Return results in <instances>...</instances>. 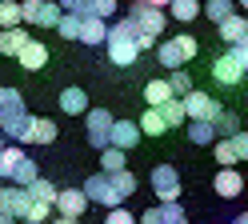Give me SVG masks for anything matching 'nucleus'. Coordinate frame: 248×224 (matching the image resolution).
<instances>
[{"mask_svg":"<svg viewBox=\"0 0 248 224\" xmlns=\"http://www.w3.org/2000/svg\"><path fill=\"white\" fill-rule=\"evenodd\" d=\"M136 36H140V28H136L128 16H124V20H116V24H108V40H104V48H108V60H112L116 68H136V60H140Z\"/></svg>","mask_w":248,"mask_h":224,"instance_id":"1","label":"nucleus"},{"mask_svg":"<svg viewBox=\"0 0 248 224\" xmlns=\"http://www.w3.org/2000/svg\"><path fill=\"white\" fill-rule=\"evenodd\" d=\"M196 52H200V44H196L192 32H176L172 40H160V44H156V60L164 64L168 72H172V68H184V64H192Z\"/></svg>","mask_w":248,"mask_h":224,"instance_id":"2","label":"nucleus"},{"mask_svg":"<svg viewBox=\"0 0 248 224\" xmlns=\"http://www.w3.org/2000/svg\"><path fill=\"white\" fill-rule=\"evenodd\" d=\"M80 192L88 196V204H100V208H120V204H124V196L112 188V180H108L104 172H92L88 180L80 184Z\"/></svg>","mask_w":248,"mask_h":224,"instance_id":"3","label":"nucleus"},{"mask_svg":"<svg viewBox=\"0 0 248 224\" xmlns=\"http://www.w3.org/2000/svg\"><path fill=\"white\" fill-rule=\"evenodd\" d=\"M0 136H4V140H16V144H24V136H28V112H24V96H20V100H12L4 112H0Z\"/></svg>","mask_w":248,"mask_h":224,"instance_id":"4","label":"nucleus"},{"mask_svg":"<svg viewBox=\"0 0 248 224\" xmlns=\"http://www.w3.org/2000/svg\"><path fill=\"white\" fill-rule=\"evenodd\" d=\"M112 112H108V108H88L84 112V124H88V144H92V148H108V132H112Z\"/></svg>","mask_w":248,"mask_h":224,"instance_id":"5","label":"nucleus"},{"mask_svg":"<svg viewBox=\"0 0 248 224\" xmlns=\"http://www.w3.org/2000/svg\"><path fill=\"white\" fill-rule=\"evenodd\" d=\"M152 192L160 196V204L180 200V172L172 164H156V168H152Z\"/></svg>","mask_w":248,"mask_h":224,"instance_id":"6","label":"nucleus"},{"mask_svg":"<svg viewBox=\"0 0 248 224\" xmlns=\"http://www.w3.org/2000/svg\"><path fill=\"white\" fill-rule=\"evenodd\" d=\"M128 20L140 28L144 36H160L164 32V8H152V4H144V0H136L132 12H128Z\"/></svg>","mask_w":248,"mask_h":224,"instance_id":"7","label":"nucleus"},{"mask_svg":"<svg viewBox=\"0 0 248 224\" xmlns=\"http://www.w3.org/2000/svg\"><path fill=\"white\" fill-rule=\"evenodd\" d=\"M180 104H184V116L188 120H216V112H220V104H216L208 92H200V88H192L188 96H180Z\"/></svg>","mask_w":248,"mask_h":224,"instance_id":"8","label":"nucleus"},{"mask_svg":"<svg viewBox=\"0 0 248 224\" xmlns=\"http://www.w3.org/2000/svg\"><path fill=\"white\" fill-rule=\"evenodd\" d=\"M28 204H32L28 188H16V184H0V212H8L12 220H24V216H28Z\"/></svg>","mask_w":248,"mask_h":224,"instance_id":"9","label":"nucleus"},{"mask_svg":"<svg viewBox=\"0 0 248 224\" xmlns=\"http://www.w3.org/2000/svg\"><path fill=\"white\" fill-rule=\"evenodd\" d=\"M84 208H88V196H84L80 188H56L52 212H60V216H72V220H80V216H84Z\"/></svg>","mask_w":248,"mask_h":224,"instance_id":"10","label":"nucleus"},{"mask_svg":"<svg viewBox=\"0 0 248 224\" xmlns=\"http://www.w3.org/2000/svg\"><path fill=\"white\" fill-rule=\"evenodd\" d=\"M108 144H112V148H120V152H132L136 144H140V128H136V120H112Z\"/></svg>","mask_w":248,"mask_h":224,"instance_id":"11","label":"nucleus"},{"mask_svg":"<svg viewBox=\"0 0 248 224\" xmlns=\"http://www.w3.org/2000/svg\"><path fill=\"white\" fill-rule=\"evenodd\" d=\"M212 192H216V196H224V200L240 196V192H244V176L236 168H220V172L212 176Z\"/></svg>","mask_w":248,"mask_h":224,"instance_id":"12","label":"nucleus"},{"mask_svg":"<svg viewBox=\"0 0 248 224\" xmlns=\"http://www.w3.org/2000/svg\"><path fill=\"white\" fill-rule=\"evenodd\" d=\"M56 136H60L56 120H48V116H28V136H24V144H52Z\"/></svg>","mask_w":248,"mask_h":224,"instance_id":"13","label":"nucleus"},{"mask_svg":"<svg viewBox=\"0 0 248 224\" xmlns=\"http://www.w3.org/2000/svg\"><path fill=\"white\" fill-rule=\"evenodd\" d=\"M16 60H20V68H28V72H40L44 64H48V44H40V40H28L20 52H16Z\"/></svg>","mask_w":248,"mask_h":224,"instance_id":"14","label":"nucleus"},{"mask_svg":"<svg viewBox=\"0 0 248 224\" xmlns=\"http://www.w3.org/2000/svg\"><path fill=\"white\" fill-rule=\"evenodd\" d=\"M212 76L220 80V84L232 88V84H240V80H244V68H240V64L232 60V52H228V56H216V60H212Z\"/></svg>","mask_w":248,"mask_h":224,"instance_id":"15","label":"nucleus"},{"mask_svg":"<svg viewBox=\"0 0 248 224\" xmlns=\"http://www.w3.org/2000/svg\"><path fill=\"white\" fill-rule=\"evenodd\" d=\"M80 44H104L108 40V20H96V16H80V36H76Z\"/></svg>","mask_w":248,"mask_h":224,"instance_id":"16","label":"nucleus"},{"mask_svg":"<svg viewBox=\"0 0 248 224\" xmlns=\"http://www.w3.org/2000/svg\"><path fill=\"white\" fill-rule=\"evenodd\" d=\"M92 104H88V92L84 88H64V92H60V112H68V116H84V112H88Z\"/></svg>","mask_w":248,"mask_h":224,"instance_id":"17","label":"nucleus"},{"mask_svg":"<svg viewBox=\"0 0 248 224\" xmlns=\"http://www.w3.org/2000/svg\"><path fill=\"white\" fill-rule=\"evenodd\" d=\"M216 32H220V40L232 48L240 36H248V16H236V12H232L228 20H220V24H216Z\"/></svg>","mask_w":248,"mask_h":224,"instance_id":"18","label":"nucleus"},{"mask_svg":"<svg viewBox=\"0 0 248 224\" xmlns=\"http://www.w3.org/2000/svg\"><path fill=\"white\" fill-rule=\"evenodd\" d=\"M28 40H32V36L24 32V24L20 28H0V56H16Z\"/></svg>","mask_w":248,"mask_h":224,"instance_id":"19","label":"nucleus"},{"mask_svg":"<svg viewBox=\"0 0 248 224\" xmlns=\"http://www.w3.org/2000/svg\"><path fill=\"white\" fill-rule=\"evenodd\" d=\"M160 112V120H164V128H180L184 120H188V116H184V104H180V96H168V100L156 108Z\"/></svg>","mask_w":248,"mask_h":224,"instance_id":"20","label":"nucleus"},{"mask_svg":"<svg viewBox=\"0 0 248 224\" xmlns=\"http://www.w3.org/2000/svg\"><path fill=\"white\" fill-rule=\"evenodd\" d=\"M212 128H216V136H232V132H240V112L236 108H220L216 112V120H212Z\"/></svg>","mask_w":248,"mask_h":224,"instance_id":"21","label":"nucleus"},{"mask_svg":"<svg viewBox=\"0 0 248 224\" xmlns=\"http://www.w3.org/2000/svg\"><path fill=\"white\" fill-rule=\"evenodd\" d=\"M168 16H172L176 24H192L200 16V0H172V4H168Z\"/></svg>","mask_w":248,"mask_h":224,"instance_id":"22","label":"nucleus"},{"mask_svg":"<svg viewBox=\"0 0 248 224\" xmlns=\"http://www.w3.org/2000/svg\"><path fill=\"white\" fill-rule=\"evenodd\" d=\"M200 12H204L212 24H220V20H228V16L236 12V0H204V4H200Z\"/></svg>","mask_w":248,"mask_h":224,"instance_id":"23","label":"nucleus"},{"mask_svg":"<svg viewBox=\"0 0 248 224\" xmlns=\"http://www.w3.org/2000/svg\"><path fill=\"white\" fill-rule=\"evenodd\" d=\"M188 140H192L196 148H200V144H216L220 136H216L212 120H188Z\"/></svg>","mask_w":248,"mask_h":224,"instance_id":"24","label":"nucleus"},{"mask_svg":"<svg viewBox=\"0 0 248 224\" xmlns=\"http://www.w3.org/2000/svg\"><path fill=\"white\" fill-rule=\"evenodd\" d=\"M124 160H128V152H120V148H112V144H108V148H100V172L112 176V172H120V168H128Z\"/></svg>","mask_w":248,"mask_h":224,"instance_id":"25","label":"nucleus"},{"mask_svg":"<svg viewBox=\"0 0 248 224\" xmlns=\"http://www.w3.org/2000/svg\"><path fill=\"white\" fill-rule=\"evenodd\" d=\"M168 96H172V88H168V80H160V76L144 84V100H148V108H160Z\"/></svg>","mask_w":248,"mask_h":224,"instance_id":"26","label":"nucleus"},{"mask_svg":"<svg viewBox=\"0 0 248 224\" xmlns=\"http://www.w3.org/2000/svg\"><path fill=\"white\" fill-rule=\"evenodd\" d=\"M136 128H140V136H164V132H168L156 108H144V116L136 120Z\"/></svg>","mask_w":248,"mask_h":224,"instance_id":"27","label":"nucleus"},{"mask_svg":"<svg viewBox=\"0 0 248 224\" xmlns=\"http://www.w3.org/2000/svg\"><path fill=\"white\" fill-rule=\"evenodd\" d=\"M76 16H96V20H108V16H116V0H84Z\"/></svg>","mask_w":248,"mask_h":224,"instance_id":"28","label":"nucleus"},{"mask_svg":"<svg viewBox=\"0 0 248 224\" xmlns=\"http://www.w3.org/2000/svg\"><path fill=\"white\" fill-rule=\"evenodd\" d=\"M36 176H40V172H36V160H28V156H24L20 164L12 168V180H8V184H16V188H28V184L36 180Z\"/></svg>","mask_w":248,"mask_h":224,"instance_id":"29","label":"nucleus"},{"mask_svg":"<svg viewBox=\"0 0 248 224\" xmlns=\"http://www.w3.org/2000/svg\"><path fill=\"white\" fill-rule=\"evenodd\" d=\"M20 0H0V28H20Z\"/></svg>","mask_w":248,"mask_h":224,"instance_id":"30","label":"nucleus"},{"mask_svg":"<svg viewBox=\"0 0 248 224\" xmlns=\"http://www.w3.org/2000/svg\"><path fill=\"white\" fill-rule=\"evenodd\" d=\"M52 32H60L64 40H76V36H80V16H76V12H60V20H56Z\"/></svg>","mask_w":248,"mask_h":224,"instance_id":"31","label":"nucleus"},{"mask_svg":"<svg viewBox=\"0 0 248 224\" xmlns=\"http://www.w3.org/2000/svg\"><path fill=\"white\" fill-rule=\"evenodd\" d=\"M28 196H32V200H44V204H52V200H56V184H52V180H44V176H36V180L28 184Z\"/></svg>","mask_w":248,"mask_h":224,"instance_id":"32","label":"nucleus"},{"mask_svg":"<svg viewBox=\"0 0 248 224\" xmlns=\"http://www.w3.org/2000/svg\"><path fill=\"white\" fill-rule=\"evenodd\" d=\"M168 88H172V96H188L196 84H192V76L184 68H172V72H168Z\"/></svg>","mask_w":248,"mask_h":224,"instance_id":"33","label":"nucleus"},{"mask_svg":"<svg viewBox=\"0 0 248 224\" xmlns=\"http://www.w3.org/2000/svg\"><path fill=\"white\" fill-rule=\"evenodd\" d=\"M108 180H112V188L120 192V196H124V200H128V196H132V192H136V176H132L128 168H120V172H112V176H108Z\"/></svg>","mask_w":248,"mask_h":224,"instance_id":"34","label":"nucleus"},{"mask_svg":"<svg viewBox=\"0 0 248 224\" xmlns=\"http://www.w3.org/2000/svg\"><path fill=\"white\" fill-rule=\"evenodd\" d=\"M24 220H32V224H48V220H52V204L32 200V204H28V216H24Z\"/></svg>","mask_w":248,"mask_h":224,"instance_id":"35","label":"nucleus"},{"mask_svg":"<svg viewBox=\"0 0 248 224\" xmlns=\"http://www.w3.org/2000/svg\"><path fill=\"white\" fill-rule=\"evenodd\" d=\"M160 220H164V224H188V216H184L180 200H172V204H160Z\"/></svg>","mask_w":248,"mask_h":224,"instance_id":"36","label":"nucleus"},{"mask_svg":"<svg viewBox=\"0 0 248 224\" xmlns=\"http://www.w3.org/2000/svg\"><path fill=\"white\" fill-rule=\"evenodd\" d=\"M216 164H220V168H236V164H240L236 152L228 148V140H216Z\"/></svg>","mask_w":248,"mask_h":224,"instance_id":"37","label":"nucleus"},{"mask_svg":"<svg viewBox=\"0 0 248 224\" xmlns=\"http://www.w3.org/2000/svg\"><path fill=\"white\" fill-rule=\"evenodd\" d=\"M228 140V148L236 152V160H248V132L240 128V132H232V136H224Z\"/></svg>","mask_w":248,"mask_h":224,"instance_id":"38","label":"nucleus"},{"mask_svg":"<svg viewBox=\"0 0 248 224\" xmlns=\"http://www.w3.org/2000/svg\"><path fill=\"white\" fill-rule=\"evenodd\" d=\"M228 52H232V60H236V64H240V68L248 72V36H240L236 44H232V48H228Z\"/></svg>","mask_w":248,"mask_h":224,"instance_id":"39","label":"nucleus"},{"mask_svg":"<svg viewBox=\"0 0 248 224\" xmlns=\"http://www.w3.org/2000/svg\"><path fill=\"white\" fill-rule=\"evenodd\" d=\"M104 224H136V216L120 204V208H108V220H104Z\"/></svg>","mask_w":248,"mask_h":224,"instance_id":"40","label":"nucleus"},{"mask_svg":"<svg viewBox=\"0 0 248 224\" xmlns=\"http://www.w3.org/2000/svg\"><path fill=\"white\" fill-rule=\"evenodd\" d=\"M136 224H164V220H160V204L148 208V212H140V220H136Z\"/></svg>","mask_w":248,"mask_h":224,"instance_id":"41","label":"nucleus"},{"mask_svg":"<svg viewBox=\"0 0 248 224\" xmlns=\"http://www.w3.org/2000/svg\"><path fill=\"white\" fill-rule=\"evenodd\" d=\"M12 100H20V92H16V88H0V112H4Z\"/></svg>","mask_w":248,"mask_h":224,"instance_id":"42","label":"nucleus"},{"mask_svg":"<svg viewBox=\"0 0 248 224\" xmlns=\"http://www.w3.org/2000/svg\"><path fill=\"white\" fill-rule=\"evenodd\" d=\"M56 4H60V12H80L84 0H56Z\"/></svg>","mask_w":248,"mask_h":224,"instance_id":"43","label":"nucleus"},{"mask_svg":"<svg viewBox=\"0 0 248 224\" xmlns=\"http://www.w3.org/2000/svg\"><path fill=\"white\" fill-rule=\"evenodd\" d=\"M144 4H152V8H168L172 0H144Z\"/></svg>","mask_w":248,"mask_h":224,"instance_id":"44","label":"nucleus"},{"mask_svg":"<svg viewBox=\"0 0 248 224\" xmlns=\"http://www.w3.org/2000/svg\"><path fill=\"white\" fill-rule=\"evenodd\" d=\"M52 224H80V220H72V216H56Z\"/></svg>","mask_w":248,"mask_h":224,"instance_id":"45","label":"nucleus"},{"mask_svg":"<svg viewBox=\"0 0 248 224\" xmlns=\"http://www.w3.org/2000/svg\"><path fill=\"white\" fill-rule=\"evenodd\" d=\"M228 224H248V212H240L236 220H228Z\"/></svg>","mask_w":248,"mask_h":224,"instance_id":"46","label":"nucleus"},{"mask_svg":"<svg viewBox=\"0 0 248 224\" xmlns=\"http://www.w3.org/2000/svg\"><path fill=\"white\" fill-rule=\"evenodd\" d=\"M0 224H16V220H12V216H8V212H0Z\"/></svg>","mask_w":248,"mask_h":224,"instance_id":"47","label":"nucleus"},{"mask_svg":"<svg viewBox=\"0 0 248 224\" xmlns=\"http://www.w3.org/2000/svg\"><path fill=\"white\" fill-rule=\"evenodd\" d=\"M236 4H240V8H248V0H236Z\"/></svg>","mask_w":248,"mask_h":224,"instance_id":"48","label":"nucleus"},{"mask_svg":"<svg viewBox=\"0 0 248 224\" xmlns=\"http://www.w3.org/2000/svg\"><path fill=\"white\" fill-rule=\"evenodd\" d=\"M24 224H32V220H24Z\"/></svg>","mask_w":248,"mask_h":224,"instance_id":"49","label":"nucleus"}]
</instances>
